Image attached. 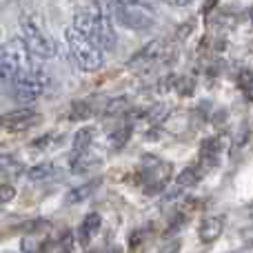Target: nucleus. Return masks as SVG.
<instances>
[{
    "label": "nucleus",
    "mask_w": 253,
    "mask_h": 253,
    "mask_svg": "<svg viewBox=\"0 0 253 253\" xmlns=\"http://www.w3.org/2000/svg\"><path fill=\"white\" fill-rule=\"evenodd\" d=\"M74 27H78L83 34H87L102 51H114L118 36H116L114 22L109 18V11L100 2H91L87 9L78 11L74 16Z\"/></svg>",
    "instance_id": "1"
},
{
    "label": "nucleus",
    "mask_w": 253,
    "mask_h": 253,
    "mask_svg": "<svg viewBox=\"0 0 253 253\" xmlns=\"http://www.w3.org/2000/svg\"><path fill=\"white\" fill-rule=\"evenodd\" d=\"M109 7L114 20L129 31L147 34L158 25L156 7L151 4L135 2V0H109Z\"/></svg>",
    "instance_id": "2"
},
{
    "label": "nucleus",
    "mask_w": 253,
    "mask_h": 253,
    "mask_svg": "<svg viewBox=\"0 0 253 253\" xmlns=\"http://www.w3.org/2000/svg\"><path fill=\"white\" fill-rule=\"evenodd\" d=\"M65 40H67V47H69L74 62L83 71H98L105 65V51L87 34H83L78 27H74V25L67 27Z\"/></svg>",
    "instance_id": "3"
},
{
    "label": "nucleus",
    "mask_w": 253,
    "mask_h": 253,
    "mask_svg": "<svg viewBox=\"0 0 253 253\" xmlns=\"http://www.w3.org/2000/svg\"><path fill=\"white\" fill-rule=\"evenodd\" d=\"M51 87V76L44 74L42 69H36V71H27V74H20L11 80L9 89H11L13 98L22 102H34L38 100L40 96L49 91Z\"/></svg>",
    "instance_id": "4"
},
{
    "label": "nucleus",
    "mask_w": 253,
    "mask_h": 253,
    "mask_svg": "<svg viewBox=\"0 0 253 253\" xmlns=\"http://www.w3.org/2000/svg\"><path fill=\"white\" fill-rule=\"evenodd\" d=\"M20 38L25 40L27 47L38 58H51L53 53H56V47H53L51 38L27 16L20 18Z\"/></svg>",
    "instance_id": "5"
},
{
    "label": "nucleus",
    "mask_w": 253,
    "mask_h": 253,
    "mask_svg": "<svg viewBox=\"0 0 253 253\" xmlns=\"http://www.w3.org/2000/svg\"><path fill=\"white\" fill-rule=\"evenodd\" d=\"M40 123V114L36 109L22 107V109L9 111V114L0 116V126L9 133H20V131H29L31 126H36Z\"/></svg>",
    "instance_id": "6"
},
{
    "label": "nucleus",
    "mask_w": 253,
    "mask_h": 253,
    "mask_svg": "<svg viewBox=\"0 0 253 253\" xmlns=\"http://www.w3.org/2000/svg\"><path fill=\"white\" fill-rule=\"evenodd\" d=\"M165 56V40H153V42L144 44L135 56L129 58V67H142V65H153Z\"/></svg>",
    "instance_id": "7"
},
{
    "label": "nucleus",
    "mask_w": 253,
    "mask_h": 253,
    "mask_svg": "<svg viewBox=\"0 0 253 253\" xmlns=\"http://www.w3.org/2000/svg\"><path fill=\"white\" fill-rule=\"evenodd\" d=\"M224 231V215H207L205 220L198 227V238L205 245H211L215 242Z\"/></svg>",
    "instance_id": "8"
},
{
    "label": "nucleus",
    "mask_w": 253,
    "mask_h": 253,
    "mask_svg": "<svg viewBox=\"0 0 253 253\" xmlns=\"http://www.w3.org/2000/svg\"><path fill=\"white\" fill-rule=\"evenodd\" d=\"M102 180L100 178H96V180H91V182H87V184H80V187H74L69 193L65 196V205L67 207H74V205H80L83 200H87L89 196H91L93 191L98 189V184H100Z\"/></svg>",
    "instance_id": "9"
},
{
    "label": "nucleus",
    "mask_w": 253,
    "mask_h": 253,
    "mask_svg": "<svg viewBox=\"0 0 253 253\" xmlns=\"http://www.w3.org/2000/svg\"><path fill=\"white\" fill-rule=\"evenodd\" d=\"M100 222H102L100 213H89L87 218H84L83 227H80V231H78V242H80V245H83V247L89 245V238H91L93 233L100 229Z\"/></svg>",
    "instance_id": "10"
},
{
    "label": "nucleus",
    "mask_w": 253,
    "mask_h": 253,
    "mask_svg": "<svg viewBox=\"0 0 253 253\" xmlns=\"http://www.w3.org/2000/svg\"><path fill=\"white\" fill-rule=\"evenodd\" d=\"M56 175V165L53 162H42V165H36L34 169L27 171V178L34 180V182H40V180H47Z\"/></svg>",
    "instance_id": "11"
},
{
    "label": "nucleus",
    "mask_w": 253,
    "mask_h": 253,
    "mask_svg": "<svg viewBox=\"0 0 253 253\" xmlns=\"http://www.w3.org/2000/svg\"><path fill=\"white\" fill-rule=\"evenodd\" d=\"M91 140H93V129H89V126L87 129H80L74 138V153L87 151V149L91 147Z\"/></svg>",
    "instance_id": "12"
},
{
    "label": "nucleus",
    "mask_w": 253,
    "mask_h": 253,
    "mask_svg": "<svg viewBox=\"0 0 253 253\" xmlns=\"http://www.w3.org/2000/svg\"><path fill=\"white\" fill-rule=\"evenodd\" d=\"M200 178H202V171L198 169V167H187V169L178 175V187H193Z\"/></svg>",
    "instance_id": "13"
},
{
    "label": "nucleus",
    "mask_w": 253,
    "mask_h": 253,
    "mask_svg": "<svg viewBox=\"0 0 253 253\" xmlns=\"http://www.w3.org/2000/svg\"><path fill=\"white\" fill-rule=\"evenodd\" d=\"M126 109H129V100L123 96V98H114V100L105 107V114L107 116H118V114H123V111H126Z\"/></svg>",
    "instance_id": "14"
},
{
    "label": "nucleus",
    "mask_w": 253,
    "mask_h": 253,
    "mask_svg": "<svg viewBox=\"0 0 253 253\" xmlns=\"http://www.w3.org/2000/svg\"><path fill=\"white\" fill-rule=\"evenodd\" d=\"M16 169H20V162L13 156L2 153V156H0V173H9V171H16Z\"/></svg>",
    "instance_id": "15"
},
{
    "label": "nucleus",
    "mask_w": 253,
    "mask_h": 253,
    "mask_svg": "<svg viewBox=\"0 0 253 253\" xmlns=\"http://www.w3.org/2000/svg\"><path fill=\"white\" fill-rule=\"evenodd\" d=\"M16 198V187L11 184H0V205H7Z\"/></svg>",
    "instance_id": "16"
},
{
    "label": "nucleus",
    "mask_w": 253,
    "mask_h": 253,
    "mask_svg": "<svg viewBox=\"0 0 253 253\" xmlns=\"http://www.w3.org/2000/svg\"><path fill=\"white\" fill-rule=\"evenodd\" d=\"M240 238H242V242H245L247 247H253V224L251 227H247V229H242Z\"/></svg>",
    "instance_id": "17"
},
{
    "label": "nucleus",
    "mask_w": 253,
    "mask_h": 253,
    "mask_svg": "<svg viewBox=\"0 0 253 253\" xmlns=\"http://www.w3.org/2000/svg\"><path fill=\"white\" fill-rule=\"evenodd\" d=\"M160 2L169 4V7H189L193 0H160Z\"/></svg>",
    "instance_id": "18"
},
{
    "label": "nucleus",
    "mask_w": 253,
    "mask_h": 253,
    "mask_svg": "<svg viewBox=\"0 0 253 253\" xmlns=\"http://www.w3.org/2000/svg\"><path fill=\"white\" fill-rule=\"evenodd\" d=\"M215 2H218V0H205V7H202V9H205V13H209L211 9L215 7Z\"/></svg>",
    "instance_id": "19"
},
{
    "label": "nucleus",
    "mask_w": 253,
    "mask_h": 253,
    "mask_svg": "<svg viewBox=\"0 0 253 253\" xmlns=\"http://www.w3.org/2000/svg\"><path fill=\"white\" fill-rule=\"evenodd\" d=\"M135 2H144V4H151V7H156V0H135Z\"/></svg>",
    "instance_id": "20"
}]
</instances>
